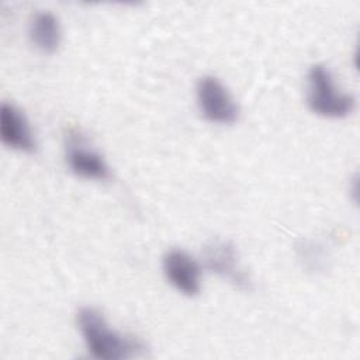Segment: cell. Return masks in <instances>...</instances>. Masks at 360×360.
Returning <instances> with one entry per match:
<instances>
[{
	"instance_id": "6da1fadb",
	"label": "cell",
	"mask_w": 360,
	"mask_h": 360,
	"mask_svg": "<svg viewBox=\"0 0 360 360\" xmlns=\"http://www.w3.org/2000/svg\"><path fill=\"white\" fill-rule=\"evenodd\" d=\"M76 319L87 350L96 359H134L142 356L146 350L145 345L136 336L124 335L112 329L103 314L93 307L80 308Z\"/></svg>"
},
{
	"instance_id": "7a4b0ae2",
	"label": "cell",
	"mask_w": 360,
	"mask_h": 360,
	"mask_svg": "<svg viewBox=\"0 0 360 360\" xmlns=\"http://www.w3.org/2000/svg\"><path fill=\"white\" fill-rule=\"evenodd\" d=\"M307 103L312 112L326 118H343L354 108L353 96L336 86L332 73L323 65H314L308 72Z\"/></svg>"
},
{
	"instance_id": "3957f363",
	"label": "cell",
	"mask_w": 360,
	"mask_h": 360,
	"mask_svg": "<svg viewBox=\"0 0 360 360\" xmlns=\"http://www.w3.org/2000/svg\"><path fill=\"white\" fill-rule=\"evenodd\" d=\"M205 267L240 291L252 290V280L240 266L238 252L229 240L212 239L202 249Z\"/></svg>"
},
{
	"instance_id": "277c9868",
	"label": "cell",
	"mask_w": 360,
	"mask_h": 360,
	"mask_svg": "<svg viewBox=\"0 0 360 360\" xmlns=\"http://www.w3.org/2000/svg\"><path fill=\"white\" fill-rule=\"evenodd\" d=\"M201 114L215 124H232L239 117V108L228 89L215 76H202L195 87Z\"/></svg>"
},
{
	"instance_id": "5b68a950",
	"label": "cell",
	"mask_w": 360,
	"mask_h": 360,
	"mask_svg": "<svg viewBox=\"0 0 360 360\" xmlns=\"http://www.w3.org/2000/svg\"><path fill=\"white\" fill-rule=\"evenodd\" d=\"M66 162L70 170L87 180H108L111 177L110 167L96 149H93L82 136H69L66 145Z\"/></svg>"
},
{
	"instance_id": "8992f818",
	"label": "cell",
	"mask_w": 360,
	"mask_h": 360,
	"mask_svg": "<svg viewBox=\"0 0 360 360\" xmlns=\"http://www.w3.org/2000/svg\"><path fill=\"white\" fill-rule=\"evenodd\" d=\"M163 273L169 283L181 294L194 297L201 290L200 266L187 252L172 249L163 256Z\"/></svg>"
},
{
	"instance_id": "52a82bcc",
	"label": "cell",
	"mask_w": 360,
	"mask_h": 360,
	"mask_svg": "<svg viewBox=\"0 0 360 360\" xmlns=\"http://www.w3.org/2000/svg\"><path fill=\"white\" fill-rule=\"evenodd\" d=\"M0 139L6 146L27 153L37 148L25 115L14 104L6 101L0 105Z\"/></svg>"
},
{
	"instance_id": "ba28073f",
	"label": "cell",
	"mask_w": 360,
	"mask_h": 360,
	"mask_svg": "<svg viewBox=\"0 0 360 360\" xmlns=\"http://www.w3.org/2000/svg\"><path fill=\"white\" fill-rule=\"evenodd\" d=\"M30 38L45 53H52L60 44V25L51 11H38L30 21Z\"/></svg>"
}]
</instances>
